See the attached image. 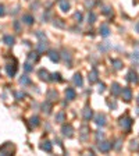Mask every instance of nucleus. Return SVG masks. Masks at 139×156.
Listing matches in <instances>:
<instances>
[{
	"instance_id": "28",
	"label": "nucleus",
	"mask_w": 139,
	"mask_h": 156,
	"mask_svg": "<svg viewBox=\"0 0 139 156\" xmlns=\"http://www.w3.org/2000/svg\"><path fill=\"white\" fill-rule=\"evenodd\" d=\"M95 21H96V16H95V13H92V11H91V13L88 14V23L93 24Z\"/></svg>"
},
{
	"instance_id": "23",
	"label": "nucleus",
	"mask_w": 139,
	"mask_h": 156,
	"mask_svg": "<svg viewBox=\"0 0 139 156\" xmlns=\"http://www.w3.org/2000/svg\"><path fill=\"white\" fill-rule=\"evenodd\" d=\"M42 109H43V112H46L47 114H49V113H50V110H52V103H49V102L43 103V105H42Z\"/></svg>"
},
{
	"instance_id": "3",
	"label": "nucleus",
	"mask_w": 139,
	"mask_h": 156,
	"mask_svg": "<svg viewBox=\"0 0 139 156\" xmlns=\"http://www.w3.org/2000/svg\"><path fill=\"white\" fill-rule=\"evenodd\" d=\"M121 96H123L124 102H129L132 99V91L131 88H124L121 91Z\"/></svg>"
},
{
	"instance_id": "19",
	"label": "nucleus",
	"mask_w": 139,
	"mask_h": 156,
	"mask_svg": "<svg viewBox=\"0 0 139 156\" xmlns=\"http://www.w3.org/2000/svg\"><path fill=\"white\" fill-rule=\"evenodd\" d=\"M47 49V43L43 40V42H39V45H38V52L39 53H43L45 50Z\"/></svg>"
},
{
	"instance_id": "37",
	"label": "nucleus",
	"mask_w": 139,
	"mask_h": 156,
	"mask_svg": "<svg viewBox=\"0 0 139 156\" xmlns=\"http://www.w3.org/2000/svg\"><path fill=\"white\" fill-rule=\"evenodd\" d=\"M4 13H6V11H4V6H3V4H0V17L4 16Z\"/></svg>"
},
{
	"instance_id": "11",
	"label": "nucleus",
	"mask_w": 139,
	"mask_h": 156,
	"mask_svg": "<svg viewBox=\"0 0 139 156\" xmlns=\"http://www.w3.org/2000/svg\"><path fill=\"white\" fill-rule=\"evenodd\" d=\"M49 57H50V60L54 63L60 60V55H59V52H56V50H50V52H49Z\"/></svg>"
},
{
	"instance_id": "10",
	"label": "nucleus",
	"mask_w": 139,
	"mask_h": 156,
	"mask_svg": "<svg viewBox=\"0 0 139 156\" xmlns=\"http://www.w3.org/2000/svg\"><path fill=\"white\" fill-rule=\"evenodd\" d=\"M97 75H99V73H97V70L96 68H93L91 73H89V82H96L97 81Z\"/></svg>"
},
{
	"instance_id": "17",
	"label": "nucleus",
	"mask_w": 139,
	"mask_h": 156,
	"mask_svg": "<svg viewBox=\"0 0 139 156\" xmlns=\"http://www.w3.org/2000/svg\"><path fill=\"white\" fill-rule=\"evenodd\" d=\"M74 82H75V85L78 86H82V84H84V81H82V77H81V74H75L74 75Z\"/></svg>"
},
{
	"instance_id": "31",
	"label": "nucleus",
	"mask_w": 139,
	"mask_h": 156,
	"mask_svg": "<svg viewBox=\"0 0 139 156\" xmlns=\"http://www.w3.org/2000/svg\"><path fill=\"white\" fill-rule=\"evenodd\" d=\"M20 82H21L22 85H27V84H29L31 81H29V78H28V77H25V75H24V77L20 79Z\"/></svg>"
},
{
	"instance_id": "34",
	"label": "nucleus",
	"mask_w": 139,
	"mask_h": 156,
	"mask_svg": "<svg viewBox=\"0 0 139 156\" xmlns=\"http://www.w3.org/2000/svg\"><path fill=\"white\" fill-rule=\"evenodd\" d=\"M63 55H64V59H65V62L68 60V64H71V56H70L68 53H67V52H64Z\"/></svg>"
},
{
	"instance_id": "43",
	"label": "nucleus",
	"mask_w": 139,
	"mask_h": 156,
	"mask_svg": "<svg viewBox=\"0 0 139 156\" xmlns=\"http://www.w3.org/2000/svg\"><path fill=\"white\" fill-rule=\"evenodd\" d=\"M138 105H139V96H138Z\"/></svg>"
},
{
	"instance_id": "1",
	"label": "nucleus",
	"mask_w": 139,
	"mask_h": 156,
	"mask_svg": "<svg viewBox=\"0 0 139 156\" xmlns=\"http://www.w3.org/2000/svg\"><path fill=\"white\" fill-rule=\"evenodd\" d=\"M120 125L123 127V130L129 131V128H131V125H132V120L128 116H123L120 118Z\"/></svg>"
},
{
	"instance_id": "5",
	"label": "nucleus",
	"mask_w": 139,
	"mask_h": 156,
	"mask_svg": "<svg viewBox=\"0 0 139 156\" xmlns=\"http://www.w3.org/2000/svg\"><path fill=\"white\" fill-rule=\"evenodd\" d=\"M6 70H7V74L10 75V77H13V75H16V73H17V64L16 62L13 63H8L7 64V67H6Z\"/></svg>"
},
{
	"instance_id": "25",
	"label": "nucleus",
	"mask_w": 139,
	"mask_h": 156,
	"mask_svg": "<svg viewBox=\"0 0 139 156\" xmlns=\"http://www.w3.org/2000/svg\"><path fill=\"white\" fill-rule=\"evenodd\" d=\"M65 120V114H64V112H60L57 116H56V121H59V123H63Z\"/></svg>"
},
{
	"instance_id": "26",
	"label": "nucleus",
	"mask_w": 139,
	"mask_h": 156,
	"mask_svg": "<svg viewBox=\"0 0 139 156\" xmlns=\"http://www.w3.org/2000/svg\"><path fill=\"white\" fill-rule=\"evenodd\" d=\"M47 99H50V101L57 99V92H56V91H49V92H47Z\"/></svg>"
},
{
	"instance_id": "21",
	"label": "nucleus",
	"mask_w": 139,
	"mask_h": 156,
	"mask_svg": "<svg viewBox=\"0 0 139 156\" xmlns=\"http://www.w3.org/2000/svg\"><path fill=\"white\" fill-rule=\"evenodd\" d=\"M38 59H39V56L36 55V53H29V55H28V63L38 62Z\"/></svg>"
},
{
	"instance_id": "12",
	"label": "nucleus",
	"mask_w": 139,
	"mask_h": 156,
	"mask_svg": "<svg viewBox=\"0 0 139 156\" xmlns=\"http://www.w3.org/2000/svg\"><path fill=\"white\" fill-rule=\"evenodd\" d=\"M63 134H64V135H65V137H72V127H71V125L70 124H67V125H64V127H63Z\"/></svg>"
},
{
	"instance_id": "14",
	"label": "nucleus",
	"mask_w": 139,
	"mask_h": 156,
	"mask_svg": "<svg viewBox=\"0 0 139 156\" xmlns=\"http://www.w3.org/2000/svg\"><path fill=\"white\" fill-rule=\"evenodd\" d=\"M60 10H61V11H68L70 10L68 0H60Z\"/></svg>"
},
{
	"instance_id": "4",
	"label": "nucleus",
	"mask_w": 139,
	"mask_h": 156,
	"mask_svg": "<svg viewBox=\"0 0 139 156\" xmlns=\"http://www.w3.org/2000/svg\"><path fill=\"white\" fill-rule=\"evenodd\" d=\"M127 79L129 81V82H134V84H136L139 81V77H138V74H136V71H134V70H129L128 71V74H127Z\"/></svg>"
},
{
	"instance_id": "24",
	"label": "nucleus",
	"mask_w": 139,
	"mask_h": 156,
	"mask_svg": "<svg viewBox=\"0 0 139 156\" xmlns=\"http://www.w3.org/2000/svg\"><path fill=\"white\" fill-rule=\"evenodd\" d=\"M88 131H89V128H88L86 125H84V127L81 128V138H82V140H85V138H86V135H88Z\"/></svg>"
},
{
	"instance_id": "30",
	"label": "nucleus",
	"mask_w": 139,
	"mask_h": 156,
	"mask_svg": "<svg viewBox=\"0 0 139 156\" xmlns=\"http://www.w3.org/2000/svg\"><path fill=\"white\" fill-rule=\"evenodd\" d=\"M103 14H106V16H111L113 14V10L110 7H104L103 8Z\"/></svg>"
},
{
	"instance_id": "9",
	"label": "nucleus",
	"mask_w": 139,
	"mask_h": 156,
	"mask_svg": "<svg viewBox=\"0 0 139 156\" xmlns=\"http://www.w3.org/2000/svg\"><path fill=\"white\" fill-rule=\"evenodd\" d=\"M92 117H93V112L91 110V107H88V106H86L85 109H84V120L88 121V120H91Z\"/></svg>"
},
{
	"instance_id": "39",
	"label": "nucleus",
	"mask_w": 139,
	"mask_h": 156,
	"mask_svg": "<svg viewBox=\"0 0 139 156\" xmlns=\"http://www.w3.org/2000/svg\"><path fill=\"white\" fill-rule=\"evenodd\" d=\"M103 137H104V135H103V133H97V134H96V140H99V138L102 140Z\"/></svg>"
},
{
	"instance_id": "22",
	"label": "nucleus",
	"mask_w": 139,
	"mask_h": 156,
	"mask_svg": "<svg viewBox=\"0 0 139 156\" xmlns=\"http://www.w3.org/2000/svg\"><path fill=\"white\" fill-rule=\"evenodd\" d=\"M111 63L114 64V68H116V70H121V68H123V62H121V60L114 59V60H111Z\"/></svg>"
},
{
	"instance_id": "41",
	"label": "nucleus",
	"mask_w": 139,
	"mask_h": 156,
	"mask_svg": "<svg viewBox=\"0 0 139 156\" xmlns=\"http://www.w3.org/2000/svg\"><path fill=\"white\" fill-rule=\"evenodd\" d=\"M16 96L18 99H21V98H24V94H16Z\"/></svg>"
},
{
	"instance_id": "36",
	"label": "nucleus",
	"mask_w": 139,
	"mask_h": 156,
	"mask_svg": "<svg viewBox=\"0 0 139 156\" xmlns=\"http://www.w3.org/2000/svg\"><path fill=\"white\" fill-rule=\"evenodd\" d=\"M25 70H27V71H31V70H32V67H31V63H28V62L25 63Z\"/></svg>"
},
{
	"instance_id": "42",
	"label": "nucleus",
	"mask_w": 139,
	"mask_h": 156,
	"mask_svg": "<svg viewBox=\"0 0 139 156\" xmlns=\"http://www.w3.org/2000/svg\"><path fill=\"white\" fill-rule=\"evenodd\" d=\"M135 29H136V32H138V34H139V23L136 24V25H135Z\"/></svg>"
},
{
	"instance_id": "38",
	"label": "nucleus",
	"mask_w": 139,
	"mask_h": 156,
	"mask_svg": "<svg viewBox=\"0 0 139 156\" xmlns=\"http://www.w3.org/2000/svg\"><path fill=\"white\" fill-rule=\"evenodd\" d=\"M108 105H110V107H113V109H116V107H117L116 102H108Z\"/></svg>"
},
{
	"instance_id": "13",
	"label": "nucleus",
	"mask_w": 139,
	"mask_h": 156,
	"mask_svg": "<svg viewBox=\"0 0 139 156\" xmlns=\"http://www.w3.org/2000/svg\"><path fill=\"white\" fill-rule=\"evenodd\" d=\"M99 32H100L102 36H108V34H110V29H108V25H106V24H103V25H100V29H99Z\"/></svg>"
},
{
	"instance_id": "2",
	"label": "nucleus",
	"mask_w": 139,
	"mask_h": 156,
	"mask_svg": "<svg viewBox=\"0 0 139 156\" xmlns=\"http://www.w3.org/2000/svg\"><path fill=\"white\" fill-rule=\"evenodd\" d=\"M97 148H99L100 152H108L110 149L113 148V144H111V142H107V141H103V142H100V144L97 145Z\"/></svg>"
},
{
	"instance_id": "20",
	"label": "nucleus",
	"mask_w": 139,
	"mask_h": 156,
	"mask_svg": "<svg viewBox=\"0 0 139 156\" xmlns=\"http://www.w3.org/2000/svg\"><path fill=\"white\" fill-rule=\"evenodd\" d=\"M3 40H4V43H6V45H8V46H11V45L14 43V38H13L11 35H6Z\"/></svg>"
},
{
	"instance_id": "7",
	"label": "nucleus",
	"mask_w": 139,
	"mask_h": 156,
	"mask_svg": "<svg viewBox=\"0 0 139 156\" xmlns=\"http://www.w3.org/2000/svg\"><path fill=\"white\" fill-rule=\"evenodd\" d=\"M121 91H123V88L120 86V84L114 82V84L111 85V95H113V96H118V95H121Z\"/></svg>"
},
{
	"instance_id": "27",
	"label": "nucleus",
	"mask_w": 139,
	"mask_h": 156,
	"mask_svg": "<svg viewBox=\"0 0 139 156\" xmlns=\"http://www.w3.org/2000/svg\"><path fill=\"white\" fill-rule=\"evenodd\" d=\"M50 77H52L50 78V81H59V82L61 81V75H60L59 73H54V74H52Z\"/></svg>"
},
{
	"instance_id": "18",
	"label": "nucleus",
	"mask_w": 139,
	"mask_h": 156,
	"mask_svg": "<svg viewBox=\"0 0 139 156\" xmlns=\"http://www.w3.org/2000/svg\"><path fill=\"white\" fill-rule=\"evenodd\" d=\"M22 21L25 24H28V25H31V24H33L35 20H33V17H32V16H29V14H25V16L22 17Z\"/></svg>"
},
{
	"instance_id": "15",
	"label": "nucleus",
	"mask_w": 139,
	"mask_h": 156,
	"mask_svg": "<svg viewBox=\"0 0 139 156\" xmlns=\"http://www.w3.org/2000/svg\"><path fill=\"white\" fill-rule=\"evenodd\" d=\"M38 75L42 78V79H45V81H49V79H50V78H49V73H47V70H43V68L39 70Z\"/></svg>"
},
{
	"instance_id": "16",
	"label": "nucleus",
	"mask_w": 139,
	"mask_h": 156,
	"mask_svg": "<svg viewBox=\"0 0 139 156\" xmlns=\"http://www.w3.org/2000/svg\"><path fill=\"white\" fill-rule=\"evenodd\" d=\"M40 148L43 149L45 152H52V144H50L49 141H45V142L40 145Z\"/></svg>"
},
{
	"instance_id": "6",
	"label": "nucleus",
	"mask_w": 139,
	"mask_h": 156,
	"mask_svg": "<svg viewBox=\"0 0 139 156\" xmlns=\"http://www.w3.org/2000/svg\"><path fill=\"white\" fill-rule=\"evenodd\" d=\"M95 123H96L97 125H104L106 124V116H104L103 113L96 114V116H95Z\"/></svg>"
},
{
	"instance_id": "35",
	"label": "nucleus",
	"mask_w": 139,
	"mask_h": 156,
	"mask_svg": "<svg viewBox=\"0 0 139 156\" xmlns=\"http://www.w3.org/2000/svg\"><path fill=\"white\" fill-rule=\"evenodd\" d=\"M132 59H134V60H136V62H139V52H135L134 56H132Z\"/></svg>"
},
{
	"instance_id": "29",
	"label": "nucleus",
	"mask_w": 139,
	"mask_h": 156,
	"mask_svg": "<svg viewBox=\"0 0 139 156\" xmlns=\"http://www.w3.org/2000/svg\"><path fill=\"white\" fill-rule=\"evenodd\" d=\"M31 124L33 125V127H36V125H39V117H36V116H33L31 118Z\"/></svg>"
},
{
	"instance_id": "8",
	"label": "nucleus",
	"mask_w": 139,
	"mask_h": 156,
	"mask_svg": "<svg viewBox=\"0 0 139 156\" xmlns=\"http://www.w3.org/2000/svg\"><path fill=\"white\" fill-rule=\"evenodd\" d=\"M75 96H77V94H75V89H74V88H67V89H65V98H67L68 101L75 99Z\"/></svg>"
},
{
	"instance_id": "40",
	"label": "nucleus",
	"mask_w": 139,
	"mask_h": 156,
	"mask_svg": "<svg viewBox=\"0 0 139 156\" xmlns=\"http://www.w3.org/2000/svg\"><path fill=\"white\" fill-rule=\"evenodd\" d=\"M103 91H104V84H100V85H99V92H103Z\"/></svg>"
},
{
	"instance_id": "33",
	"label": "nucleus",
	"mask_w": 139,
	"mask_h": 156,
	"mask_svg": "<svg viewBox=\"0 0 139 156\" xmlns=\"http://www.w3.org/2000/svg\"><path fill=\"white\" fill-rule=\"evenodd\" d=\"M75 20H77L78 23H81V21H82V14H81V13H75Z\"/></svg>"
},
{
	"instance_id": "32",
	"label": "nucleus",
	"mask_w": 139,
	"mask_h": 156,
	"mask_svg": "<svg viewBox=\"0 0 139 156\" xmlns=\"http://www.w3.org/2000/svg\"><path fill=\"white\" fill-rule=\"evenodd\" d=\"M131 149H134V151H138L139 149V145L136 141H131Z\"/></svg>"
}]
</instances>
